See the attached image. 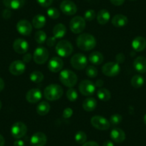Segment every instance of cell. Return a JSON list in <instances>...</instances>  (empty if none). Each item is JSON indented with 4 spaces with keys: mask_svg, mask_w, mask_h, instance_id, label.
Wrapping results in <instances>:
<instances>
[{
    "mask_svg": "<svg viewBox=\"0 0 146 146\" xmlns=\"http://www.w3.org/2000/svg\"><path fill=\"white\" fill-rule=\"evenodd\" d=\"M77 45L83 51H90L96 46V40L95 36L90 34H81L77 38Z\"/></svg>",
    "mask_w": 146,
    "mask_h": 146,
    "instance_id": "obj_1",
    "label": "cell"
},
{
    "mask_svg": "<svg viewBox=\"0 0 146 146\" xmlns=\"http://www.w3.org/2000/svg\"><path fill=\"white\" fill-rule=\"evenodd\" d=\"M63 95V89L60 85L51 84L46 87L44 90V96L47 100H57Z\"/></svg>",
    "mask_w": 146,
    "mask_h": 146,
    "instance_id": "obj_2",
    "label": "cell"
},
{
    "mask_svg": "<svg viewBox=\"0 0 146 146\" xmlns=\"http://www.w3.org/2000/svg\"><path fill=\"white\" fill-rule=\"evenodd\" d=\"M60 80L64 86L72 88L78 82V77L74 72L70 70H64L60 74Z\"/></svg>",
    "mask_w": 146,
    "mask_h": 146,
    "instance_id": "obj_3",
    "label": "cell"
},
{
    "mask_svg": "<svg viewBox=\"0 0 146 146\" xmlns=\"http://www.w3.org/2000/svg\"><path fill=\"white\" fill-rule=\"evenodd\" d=\"M57 54L62 57H67L71 55L73 52V47L67 40H61L57 44L55 47Z\"/></svg>",
    "mask_w": 146,
    "mask_h": 146,
    "instance_id": "obj_4",
    "label": "cell"
},
{
    "mask_svg": "<svg viewBox=\"0 0 146 146\" xmlns=\"http://www.w3.org/2000/svg\"><path fill=\"white\" fill-rule=\"evenodd\" d=\"M86 23L85 19L80 16L74 17L70 20V30L75 34L82 33L85 29Z\"/></svg>",
    "mask_w": 146,
    "mask_h": 146,
    "instance_id": "obj_5",
    "label": "cell"
},
{
    "mask_svg": "<svg viewBox=\"0 0 146 146\" xmlns=\"http://www.w3.org/2000/svg\"><path fill=\"white\" fill-rule=\"evenodd\" d=\"M70 63L73 68L78 70H82L86 68L88 65V59L83 54L78 53L72 57Z\"/></svg>",
    "mask_w": 146,
    "mask_h": 146,
    "instance_id": "obj_6",
    "label": "cell"
},
{
    "mask_svg": "<svg viewBox=\"0 0 146 146\" xmlns=\"http://www.w3.org/2000/svg\"><path fill=\"white\" fill-rule=\"evenodd\" d=\"M120 64L114 62L105 63L102 67V72L104 75L108 77H115L120 73Z\"/></svg>",
    "mask_w": 146,
    "mask_h": 146,
    "instance_id": "obj_7",
    "label": "cell"
},
{
    "mask_svg": "<svg viewBox=\"0 0 146 146\" xmlns=\"http://www.w3.org/2000/svg\"><path fill=\"white\" fill-rule=\"evenodd\" d=\"M49 58V52L47 48L43 47H39L35 50L33 54V59L35 63L38 64H42L47 61Z\"/></svg>",
    "mask_w": 146,
    "mask_h": 146,
    "instance_id": "obj_8",
    "label": "cell"
},
{
    "mask_svg": "<svg viewBox=\"0 0 146 146\" xmlns=\"http://www.w3.org/2000/svg\"><path fill=\"white\" fill-rule=\"evenodd\" d=\"M27 127L22 122H17L11 128V134L15 139H20L26 135Z\"/></svg>",
    "mask_w": 146,
    "mask_h": 146,
    "instance_id": "obj_9",
    "label": "cell"
},
{
    "mask_svg": "<svg viewBox=\"0 0 146 146\" xmlns=\"http://www.w3.org/2000/svg\"><path fill=\"white\" fill-rule=\"evenodd\" d=\"M95 84L89 80H82L79 85V91L82 95L85 96H91L95 92Z\"/></svg>",
    "mask_w": 146,
    "mask_h": 146,
    "instance_id": "obj_10",
    "label": "cell"
},
{
    "mask_svg": "<svg viewBox=\"0 0 146 146\" xmlns=\"http://www.w3.org/2000/svg\"><path fill=\"white\" fill-rule=\"evenodd\" d=\"M90 122L94 127L100 130H106L110 127V123L109 120L102 116H94L92 117Z\"/></svg>",
    "mask_w": 146,
    "mask_h": 146,
    "instance_id": "obj_11",
    "label": "cell"
},
{
    "mask_svg": "<svg viewBox=\"0 0 146 146\" xmlns=\"http://www.w3.org/2000/svg\"><path fill=\"white\" fill-rule=\"evenodd\" d=\"M60 9L65 15L72 16L76 13L78 8L76 5L70 0H64L60 4Z\"/></svg>",
    "mask_w": 146,
    "mask_h": 146,
    "instance_id": "obj_12",
    "label": "cell"
},
{
    "mask_svg": "<svg viewBox=\"0 0 146 146\" xmlns=\"http://www.w3.org/2000/svg\"><path fill=\"white\" fill-rule=\"evenodd\" d=\"M25 70H26L25 63L21 60H15L12 62L9 67V70L11 74L16 76L22 75L25 72Z\"/></svg>",
    "mask_w": 146,
    "mask_h": 146,
    "instance_id": "obj_13",
    "label": "cell"
},
{
    "mask_svg": "<svg viewBox=\"0 0 146 146\" xmlns=\"http://www.w3.org/2000/svg\"><path fill=\"white\" fill-rule=\"evenodd\" d=\"M17 30L20 35L29 36L32 31V25L26 19H22L17 24Z\"/></svg>",
    "mask_w": 146,
    "mask_h": 146,
    "instance_id": "obj_14",
    "label": "cell"
},
{
    "mask_svg": "<svg viewBox=\"0 0 146 146\" xmlns=\"http://www.w3.org/2000/svg\"><path fill=\"white\" fill-rule=\"evenodd\" d=\"M47 136L42 132H37L31 137L30 143L32 146H44L47 143Z\"/></svg>",
    "mask_w": 146,
    "mask_h": 146,
    "instance_id": "obj_15",
    "label": "cell"
},
{
    "mask_svg": "<svg viewBox=\"0 0 146 146\" xmlns=\"http://www.w3.org/2000/svg\"><path fill=\"white\" fill-rule=\"evenodd\" d=\"M14 50L18 54H25L27 52L29 44L26 40L22 38H18L15 40L13 43Z\"/></svg>",
    "mask_w": 146,
    "mask_h": 146,
    "instance_id": "obj_16",
    "label": "cell"
},
{
    "mask_svg": "<svg viewBox=\"0 0 146 146\" xmlns=\"http://www.w3.org/2000/svg\"><path fill=\"white\" fill-rule=\"evenodd\" d=\"M41 91L37 88H32L29 90L26 95V100L29 103H36L42 99Z\"/></svg>",
    "mask_w": 146,
    "mask_h": 146,
    "instance_id": "obj_17",
    "label": "cell"
},
{
    "mask_svg": "<svg viewBox=\"0 0 146 146\" xmlns=\"http://www.w3.org/2000/svg\"><path fill=\"white\" fill-rule=\"evenodd\" d=\"M63 61L58 57H54L50 59L48 63V68L52 72H58L62 69Z\"/></svg>",
    "mask_w": 146,
    "mask_h": 146,
    "instance_id": "obj_18",
    "label": "cell"
},
{
    "mask_svg": "<svg viewBox=\"0 0 146 146\" xmlns=\"http://www.w3.org/2000/svg\"><path fill=\"white\" fill-rule=\"evenodd\" d=\"M134 68L137 72L145 73L146 72V58L142 56L136 57L133 62Z\"/></svg>",
    "mask_w": 146,
    "mask_h": 146,
    "instance_id": "obj_19",
    "label": "cell"
},
{
    "mask_svg": "<svg viewBox=\"0 0 146 146\" xmlns=\"http://www.w3.org/2000/svg\"><path fill=\"white\" fill-rule=\"evenodd\" d=\"M110 137L115 143H123L125 140V133L122 129L117 127V128H114L111 130Z\"/></svg>",
    "mask_w": 146,
    "mask_h": 146,
    "instance_id": "obj_20",
    "label": "cell"
},
{
    "mask_svg": "<svg viewBox=\"0 0 146 146\" xmlns=\"http://www.w3.org/2000/svg\"><path fill=\"white\" fill-rule=\"evenodd\" d=\"M132 47L136 52H142L146 47V40L143 36H137L132 42Z\"/></svg>",
    "mask_w": 146,
    "mask_h": 146,
    "instance_id": "obj_21",
    "label": "cell"
},
{
    "mask_svg": "<svg viewBox=\"0 0 146 146\" xmlns=\"http://www.w3.org/2000/svg\"><path fill=\"white\" fill-rule=\"evenodd\" d=\"M128 22V19L123 15H116L112 19V24L114 27L121 28L125 26Z\"/></svg>",
    "mask_w": 146,
    "mask_h": 146,
    "instance_id": "obj_22",
    "label": "cell"
},
{
    "mask_svg": "<svg viewBox=\"0 0 146 146\" xmlns=\"http://www.w3.org/2000/svg\"><path fill=\"white\" fill-rule=\"evenodd\" d=\"M5 7L10 9H19L24 6L25 0H3Z\"/></svg>",
    "mask_w": 146,
    "mask_h": 146,
    "instance_id": "obj_23",
    "label": "cell"
},
{
    "mask_svg": "<svg viewBox=\"0 0 146 146\" xmlns=\"http://www.w3.org/2000/svg\"><path fill=\"white\" fill-rule=\"evenodd\" d=\"M110 19V14L107 9H101L97 15L98 23L100 25H105L109 22Z\"/></svg>",
    "mask_w": 146,
    "mask_h": 146,
    "instance_id": "obj_24",
    "label": "cell"
},
{
    "mask_svg": "<svg viewBox=\"0 0 146 146\" xmlns=\"http://www.w3.org/2000/svg\"><path fill=\"white\" fill-rule=\"evenodd\" d=\"M97 107V101L93 98H88L83 101L82 108L87 112L93 111Z\"/></svg>",
    "mask_w": 146,
    "mask_h": 146,
    "instance_id": "obj_25",
    "label": "cell"
},
{
    "mask_svg": "<svg viewBox=\"0 0 146 146\" xmlns=\"http://www.w3.org/2000/svg\"><path fill=\"white\" fill-rule=\"evenodd\" d=\"M89 61L92 64H95V65H99V64H102V62L104 60L103 55L101 54L99 52H92L89 55V58H88Z\"/></svg>",
    "mask_w": 146,
    "mask_h": 146,
    "instance_id": "obj_26",
    "label": "cell"
},
{
    "mask_svg": "<svg viewBox=\"0 0 146 146\" xmlns=\"http://www.w3.org/2000/svg\"><path fill=\"white\" fill-rule=\"evenodd\" d=\"M67 29L63 24H58L53 28V35L56 39L62 38L65 35Z\"/></svg>",
    "mask_w": 146,
    "mask_h": 146,
    "instance_id": "obj_27",
    "label": "cell"
},
{
    "mask_svg": "<svg viewBox=\"0 0 146 146\" xmlns=\"http://www.w3.org/2000/svg\"><path fill=\"white\" fill-rule=\"evenodd\" d=\"M46 18L42 15H37L32 19V26L36 29H41L45 25Z\"/></svg>",
    "mask_w": 146,
    "mask_h": 146,
    "instance_id": "obj_28",
    "label": "cell"
},
{
    "mask_svg": "<svg viewBox=\"0 0 146 146\" xmlns=\"http://www.w3.org/2000/svg\"><path fill=\"white\" fill-rule=\"evenodd\" d=\"M50 110V105L46 101H42L36 107V113L40 115H46Z\"/></svg>",
    "mask_w": 146,
    "mask_h": 146,
    "instance_id": "obj_29",
    "label": "cell"
},
{
    "mask_svg": "<svg viewBox=\"0 0 146 146\" xmlns=\"http://www.w3.org/2000/svg\"><path fill=\"white\" fill-rule=\"evenodd\" d=\"M97 95L100 100L104 101V102L108 101L111 98V94L110 91L105 88H100L97 91Z\"/></svg>",
    "mask_w": 146,
    "mask_h": 146,
    "instance_id": "obj_30",
    "label": "cell"
},
{
    "mask_svg": "<svg viewBox=\"0 0 146 146\" xmlns=\"http://www.w3.org/2000/svg\"><path fill=\"white\" fill-rule=\"evenodd\" d=\"M132 86L134 87L135 88H140L144 84V78L140 75H135L132 78L131 81Z\"/></svg>",
    "mask_w": 146,
    "mask_h": 146,
    "instance_id": "obj_31",
    "label": "cell"
},
{
    "mask_svg": "<svg viewBox=\"0 0 146 146\" xmlns=\"http://www.w3.org/2000/svg\"><path fill=\"white\" fill-rule=\"evenodd\" d=\"M30 80L35 83H40L44 79V75L40 71H34L30 74Z\"/></svg>",
    "mask_w": 146,
    "mask_h": 146,
    "instance_id": "obj_32",
    "label": "cell"
},
{
    "mask_svg": "<svg viewBox=\"0 0 146 146\" xmlns=\"http://www.w3.org/2000/svg\"><path fill=\"white\" fill-rule=\"evenodd\" d=\"M35 40L39 44H42L47 40V35L44 31H37L35 35Z\"/></svg>",
    "mask_w": 146,
    "mask_h": 146,
    "instance_id": "obj_33",
    "label": "cell"
},
{
    "mask_svg": "<svg viewBox=\"0 0 146 146\" xmlns=\"http://www.w3.org/2000/svg\"><path fill=\"white\" fill-rule=\"evenodd\" d=\"M75 141L79 144H84L87 140V135L83 131H78L75 135Z\"/></svg>",
    "mask_w": 146,
    "mask_h": 146,
    "instance_id": "obj_34",
    "label": "cell"
},
{
    "mask_svg": "<svg viewBox=\"0 0 146 146\" xmlns=\"http://www.w3.org/2000/svg\"><path fill=\"white\" fill-rule=\"evenodd\" d=\"M85 72H86V75H88L89 78H95V77L98 75V69H97L95 66H92V65L88 66V67L86 68Z\"/></svg>",
    "mask_w": 146,
    "mask_h": 146,
    "instance_id": "obj_35",
    "label": "cell"
},
{
    "mask_svg": "<svg viewBox=\"0 0 146 146\" xmlns=\"http://www.w3.org/2000/svg\"><path fill=\"white\" fill-rule=\"evenodd\" d=\"M78 92L73 88H70L67 92V98L70 102H75L78 99Z\"/></svg>",
    "mask_w": 146,
    "mask_h": 146,
    "instance_id": "obj_36",
    "label": "cell"
},
{
    "mask_svg": "<svg viewBox=\"0 0 146 146\" xmlns=\"http://www.w3.org/2000/svg\"><path fill=\"white\" fill-rule=\"evenodd\" d=\"M47 15L50 17L51 19H58L60 17V13L59 12V10L57 9L54 7H50L47 9Z\"/></svg>",
    "mask_w": 146,
    "mask_h": 146,
    "instance_id": "obj_37",
    "label": "cell"
},
{
    "mask_svg": "<svg viewBox=\"0 0 146 146\" xmlns=\"http://www.w3.org/2000/svg\"><path fill=\"white\" fill-rule=\"evenodd\" d=\"M122 120H123V117H122L121 115L114 114L111 115V117L110 118V123L113 125H117L121 123Z\"/></svg>",
    "mask_w": 146,
    "mask_h": 146,
    "instance_id": "obj_38",
    "label": "cell"
},
{
    "mask_svg": "<svg viewBox=\"0 0 146 146\" xmlns=\"http://www.w3.org/2000/svg\"><path fill=\"white\" fill-rule=\"evenodd\" d=\"M96 17V13L93 9H88L84 14V19L87 21H92Z\"/></svg>",
    "mask_w": 146,
    "mask_h": 146,
    "instance_id": "obj_39",
    "label": "cell"
},
{
    "mask_svg": "<svg viewBox=\"0 0 146 146\" xmlns=\"http://www.w3.org/2000/svg\"><path fill=\"white\" fill-rule=\"evenodd\" d=\"M36 2L43 7H48L52 4L53 0H36Z\"/></svg>",
    "mask_w": 146,
    "mask_h": 146,
    "instance_id": "obj_40",
    "label": "cell"
},
{
    "mask_svg": "<svg viewBox=\"0 0 146 146\" xmlns=\"http://www.w3.org/2000/svg\"><path fill=\"white\" fill-rule=\"evenodd\" d=\"M73 114V110L70 108H67L64 110V111H63V114L62 116L65 119H68Z\"/></svg>",
    "mask_w": 146,
    "mask_h": 146,
    "instance_id": "obj_41",
    "label": "cell"
},
{
    "mask_svg": "<svg viewBox=\"0 0 146 146\" xmlns=\"http://www.w3.org/2000/svg\"><path fill=\"white\" fill-rule=\"evenodd\" d=\"M56 40H57V39H56L54 36H51V37H49L48 39H47L46 42H47V46H49V47H53V46L56 44Z\"/></svg>",
    "mask_w": 146,
    "mask_h": 146,
    "instance_id": "obj_42",
    "label": "cell"
},
{
    "mask_svg": "<svg viewBox=\"0 0 146 146\" xmlns=\"http://www.w3.org/2000/svg\"><path fill=\"white\" fill-rule=\"evenodd\" d=\"M115 60H116V62L118 63V64H120V63H123V62L125 61V57L124 54L123 53H119L116 55L115 57Z\"/></svg>",
    "mask_w": 146,
    "mask_h": 146,
    "instance_id": "obj_43",
    "label": "cell"
},
{
    "mask_svg": "<svg viewBox=\"0 0 146 146\" xmlns=\"http://www.w3.org/2000/svg\"><path fill=\"white\" fill-rule=\"evenodd\" d=\"M32 56L30 53H27V54H25V56L23 57V62L25 63H29V62L32 60Z\"/></svg>",
    "mask_w": 146,
    "mask_h": 146,
    "instance_id": "obj_44",
    "label": "cell"
},
{
    "mask_svg": "<svg viewBox=\"0 0 146 146\" xmlns=\"http://www.w3.org/2000/svg\"><path fill=\"white\" fill-rule=\"evenodd\" d=\"M113 5H115V6H120L123 5L125 2V0H110Z\"/></svg>",
    "mask_w": 146,
    "mask_h": 146,
    "instance_id": "obj_45",
    "label": "cell"
},
{
    "mask_svg": "<svg viewBox=\"0 0 146 146\" xmlns=\"http://www.w3.org/2000/svg\"><path fill=\"white\" fill-rule=\"evenodd\" d=\"M82 146H100L98 143L95 141H89V142H85Z\"/></svg>",
    "mask_w": 146,
    "mask_h": 146,
    "instance_id": "obj_46",
    "label": "cell"
},
{
    "mask_svg": "<svg viewBox=\"0 0 146 146\" xmlns=\"http://www.w3.org/2000/svg\"><path fill=\"white\" fill-rule=\"evenodd\" d=\"M11 15H12V14H11V12L9 9H5L3 12V17L5 19H9L11 17Z\"/></svg>",
    "mask_w": 146,
    "mask_h": 146,
    "instance_id": "obj_47",
    "label": "cell"
},
{
    "mask_svg": "<svg viewBox=\"0 0 146 146\" xmlns=\"http://www.w3.org/2000/svg\"><path fill=\"white\" fill-rule=\"evenodd\" d=\"M14 146H25V143L22 140H17L14 142Z\"/></svg>",
    "mask_w": 146,
    "mask_h": 146,
    "instance_id": "obj_48",
    "label": "cell"
},
{
    "mask_svg": "<svg viewBox=\"0 0 146 146\" xmlns=\"http://www.w3.org/2000/svg\"><path fill=\"white\" fill-rule=\"evenodd\" d=\"M102 146H114V144L111 140H106L103 143Z\"/></svg>",
    "mask_w": 146,
    "mask_h": 146,
    "instance_id": "obj_49",
    "label": "cell"
},
{
    "mask_svg": "<svg viewBox=\"0 0 146 146\" xmlns=\"http://www.w3.org/2000/svg\"><path fill=\"white\" fill-rule=\"evenodd\" d=\"M104 84V82L102 80H98L96 81V82H95V86L96 87H98V88H100V87H102V85H103Z\"/></svg>",
    "mask_w": 146,
    "mask_h": 146,
    "instance_id": "obj_50",
    "label": "cell"
},
{
    "mask_svg": "<svg viewBox=\"0 0 146 146\" xmlns=\"http://www.w3.org/2000/svg\"><path fill=\"white\" fill-rule=\"evenodd\" d=\"M4 88H5V82L2 78H0V92L3 90Z\"/></svg>",
    "mask_w": 146,
    "mask_h": 146,
    "instance_id": "obj_51",
    "label": "cell"
},
{
    "mask_svg": "<svg viewBox=\"0 0 146 146\" xmlns=\"http://www.w3.org/2000/svg\"><path fill=\"white\" fill-rule=\"evenodd\" d=\"M5 138H4L3 136L2 135H0V146H4L5 145Z\"/></svg>",
    "mask_w": 146,
    "mask_h": 146,
    "instance_id": "obj_52",
    "label": "cell"
},
{
    "mask_svg": "<svg viewBox=\"0 0 146 146\" xmlns=\"http://www.w3.org/2000/svg\"><path fill=\"white\" fill-rule=\"evenodd\" d=\"M143 121H144V123L146 125V114L144 115V117H143Z\"/></svg>",
    "mask_w": 146,
    "mask_h": 146,
    "instance_id": "obj_53",
    "label": "cell"
},
{
    "mask_svg": "<svg viewBox=\"0 0 146 146\" xmlns=\"http://www.w3.org/2000/svg\"><path fill=\"white\" fill-rule=\"evenodd\" d=\"M1 108H2V102L0 101V110H1Z\"/></svg>",
    "mask_w": 146,
    "mask_h": 146,
    "instance_id": "obj_54",
    "label": "cell"
},
{
    "mask_svg": "<svg viewBox=\"0 0 146 146\" xmlns=\"http://www.w3.org/2000/svg\"><path fill=\"white\" fill-rule=\"evenodd\" d=\"M130 1H135V0H130Z\"/></svg>",
    "mask_w": 146,
    "mask_h": 146,
    "instance_id": "obj_55",
    "label": "cell"
}]
</instances>
